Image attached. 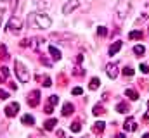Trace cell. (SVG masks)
<instances>
[{
	"instance_id": "obj_1",
	"label": "cell",
	"mask_w": 149,
	"mask_h": 138,
	"mask_svg": "<svg viewBox=\"0 0 149 138\" xmlns=\"http://www.w3.org/2000/svg\"><path fill=\"white\" fill-rule=\"evenodd\" d=\"M130 10H132V3H130V0H118L116 5H114L116 17H118L120 21H123V19L130 14Z\"/></svg>"
},
{
	"instance_id": "obj_2",
	"label": "cell",
	"mask_w": 149,
	"mask_h": 138,
	"mask_svg": "<svg viewBox=\"0 0 149 138\" xmlns=\"http://www.w3.org/2000/svg\"><path fill=\"white\" fill-rule=\"evenodd\" d=\"M14 69H16V76L21 83H28L31 74H30V69L26 68L21 61H14Z\"/></svg>"
},
{
	"instance_id": "obj_3",
	"label": "cell",
	"mask_w": 149,
	"mask_h": 138,
	"mask_svg": "<svg viewBox=\"0 0 149 138\" xmlns=\"http://www.w3.org/2000/svg\"><path fill=\"white\" fill-rule=\"evenodd\" d=\"M33 19H35L37 28H40V30H49V28L52 26V19H50L47 14H43V12H37Z\"/></svg>"
},
{
	"instance_id": "obj_4",
	"label": "cell",
	"mask_w": 149,
	"mask_h": 138,
	"mask_svg": "<svg viewBox=\"0 0 149 138\" xmlns=\"http://www.w3.org/2000/svg\"><path fill=\"white\" fill-rule=\"evenodd\" d=\"M7 30L10 31V33H14V34H17L21 30H23V23H21V19L19 17H10L9 19V23H7Z\"/></svg>"
},
{
	"instance_id": "obj_5",
	"label": "cell",
	"mask_w": 149,
	"mask_h": 138,
	"mask_svg": "<svg viewBox=\"0 0 149 138\" xmlns=\"http://www.w3.org/2000/svg\"><path fill=\"white\" fill-rule=\"evenodd\" d=\"M17 112H19V104L17 102H12L5 107V116H7V117H14Z\"/></svg>"
},
{
	"instance_id": "obj_6",
	"label": "cell",
	"mask_w": 149,
	"mask_h": 138,
	"mask_svg": "<svg viewBox=\"0 0 149 138\" xmlns=\"http://www.w3.org/2000/svg\"><path fill=\"white\" fill-rule=\"evenodd\" d=\"M80 7V2L78 0H71V2H66L64 7H63V14H71L74 9Z\"/></svg>"
},
{
	"instance_id": "obj_7",
	"label": "cell",
	"mask_w": 149,
	"mask_h": 138,
	"mask_svg": "<svg viewBox=\"0 0 149 138\" xmlns=\"http://www.w3.org/2000/svg\"><path fill=\"white\" fill-rule=\"evenodd\" d=\"M106 74H108L111 79H114V78L118 76V66H116V64H108V66H106Z\"/></svg>"
},
{
	"instance_id": "obj_8",
	"label": "cell",
	"mask_w": 149,
	"mask_h": 138,
	"mask_svg": "<svg viewBox=\"0 0 149 138\" xmlns=\"http://www.w3.org/2000/svg\"><path fill=\"white\" fill-rule=\"evenodd\" d=\"M123 128H125L127 131H135V130H137V123H135V119H134V117H128V119L125 121Z\"/></svg>"
},
{
	"instance_id": "obj_9",
	"label": "cell",
	"mask_w": 149,
	"mask_h": 138,
	"mask_svg": "<svg viewBox=\"0 0 149 138\" xmlns=\"http://www.w3.org/2000/svg\"><path fill=\"white\" fill-rule=\"evenodd\" d=\"M38 102H40V92L35 90V92H31V99H28V104L31 107H35V105H38Z\"/></svg>"
},
{
	"instance_id": "obj_10",
	"label": "cell",
	"mask_w": 149,
	"mask_h": 138,
	"mask_svg": "<svg viewBox=\"0 0 149 138\" xmlns=\"http://www.w3.org/2000/svg\"><path fill=\"white\" fill-rule=\"evenodd\" d=\"M121 47H123V41H120V40H118V41H114L111 47H109V55H114V54H118Z\"/></svg>"
},
{
	"instance_id": "obj_11",
	"label": "cell",
	"mask_w": 149,
	"mask_h": 138,
	"mask_svg": "<svg viewBox=\"0 0 149 138\" xmlns=\"http://www.w3.org/2000/svg\"><path fill=\"white\" fill-rule=\"evenodd\" d=\"M49 52L52 54V59H54V61H61L63 55H61V50H59V48H56V47H49Z\"/></svg>"
},
{
	"instance_id": "obj_12",
	"label": "cell",
	"mask_w": 149,
	"mask_h": 138,
	"mask_svg": "<svg viewBox=\"0 0 149 138\" xmlns=\"http://www.w3.org/2000/svg\"><path fill=\"white\" fill-rule=\"evenodd\" d=\"M74 112V105L70 102L64 104V107H63V116H70V114H73Z\"/></svg>"
},
{
	"instance_id": "obj_13",
	"label": "cell",
	"mask_w": 149,
	"mask_h": 138,
	"mask_svg": "<svg viewBox=\"0 0 149 138\" xmlns=\"http://www.w3.org/2000/svg\"><path fill=\"white\" fill-rule=\"evenodd\" d=\"M125 95H127V97H128L130 100H137V99H139V93H137L135 90H132V88H127Z\"/></svg>"
},
{
	"instance_id": "obj_14",
	"label": "cell",
	"mask_w": 149,
	"mask_h": 138,
	"mask_svg": "<svg viewBox=\"0 0 149 138\" xmlns=\"http://www.w3.org/2000/svg\"><path fill=\"white\" fill-rule=\"evenodd\" d=\"M21 123H23V124H28V126H31V124H35V119H33V116L26 114V116H23V117H21Z\"/></svg>"
},
{
	"instance_id": "obj_15",
	"label": "cell",
	"mask_w": 149,
	"mask_h": 138,
	"mask_svg": "<svg viewBox=\"0 0 149 138\" xmlns=\"http://www.w3.org/2000/svg\"><path fill=\"white\" fill-rule=\"evenodd\" d=\"M56 124H57V119H49V121H45V123H43V128L50 131V130H54V126H56Z\"/></svg>"
},
{
	"instance_id": "obj_16",
	"label": "cell",
	"mask_w": 149,
	"mask_h": 138,
	"mask_svg": "<svg viewBox=\"0 0 149 138\" xmlns=\"http://www.w3.org/2000/svg\"><path fill=\"white\" fill-rule=\"evenodd\" d=\"M35 3H37L40 9H49L52 2H50V0H35Z\"/></svg>"
},
{
	"instance_id": "obj_17",
	"label": "cell",
	"mask_w": 149,
	"mask_h": 138,
	"mask_svg": "<svg viewBox=\"0 0 149 138\" xmlns=\"http://www.w3.org/2000/svg\"><path fill=\"white\" fill-rule=\"evenodd\" d=\"M128 38H130V40H141V38H142V31H139V30L130 31V33H128Z\"/></svg>"
},
{
	"instance_id": "obj_18",
	"label": "cell",
	"mask_w": 149,
	"mask_h": 138,
	"mask_svg": "<svg viewBox=\"0 0 149 138\" xmlns=\"http://www.w3.org/2000/svg\"><path fill=\"white\" fill-rule=\"evenodd\" d=\"M99 85H101V79H99V78H92V81H90L88 88H90V90H97V88H99Z\"/></svg>"
},
{
	"instance_id": "obj_19",
	"label": "cell",
	"mask_w": 149,
	"mask_h": 138,
	"mask_svg": "<svg viewBox=\"0 0 149 138\" xmlns=\"http://www.w3.org/2000/svg\"><path fill=\"white\" fill-rule=\"evenodd\" d=\"M116 110H118L120 114H125V112L128 110V107H127V104H125V102H120L118 105H116Z\"/></svg>"
},
{
	"instance_id": "obj_20",
	"label": "cell",
	"mask_w": 149,
	"mask_h": 138,
	"mask_svg": "<svg viewBox=\"0 0 149 138\" xmlns=\"http://www.w3.org/2000/svg\"><path fill=\"white\" fill-rule=\"evenodd\" d=\"M94 131H95V133H102V131H104V123H102V121L95 123V124H94Z\"/></svg>"
},
{
	"instance_id": "obj_21",
	"label": "cell",
	"mask_w": 149,
	"mask_h": 138,
	"mask_svg": "<svg viewBox=\"0 0 149 138\" xmlns=\"http://www.w3.org/2000/svg\"><path fill=\"white\" fill-rule=\"evenodd\" d=\"M134 52H135L137 55H142V54L146 52V48H144V45H135V47H134Z\"/></svg>"
},
{
	"instance_id": "obj_22",
	"label": "cell",
	"mask_w": 149,
	"mask_h": 138,
	"mask_svg": "<svg viewBox=\"0 0 149 138\" xmlns=\"http://www.w3.org/2000/svg\"><path fill=\"white\" fill-rule=\"evenodd\" d=\"M104 112H106V110H104V107H102V105H95V107H94V114H95V116L104 114Z\"/></svg>"
},
{
	"instance_id": "obj_23",
	"label": "cell",
	"mask_w": 149,
	"mask_h": 138,
	"mask_svg": "<svg viewBox=\"0 0 149 138\" xmlns=\"http://www.w3.org/2000/svg\"><path fill=\"white\" fill-rule=\"evenodd\" d=\"M49 104H50V105H57V104H59V97H57V95H50V97H49Z\"/></svg>"
},
{
	"instance_id": "obj_24",
	"label": "cell",
	"mask_w": 149,
	"mask_h": 138,
	"mask_svg": "<svg viewBox=\"0 0 149 138\" xmlns=\"http://www.w3.org/2000/svg\"><path fill=\"white\" fill-rule=\"evenodd\" d=\"M121 72H123L125 76H134V72H135V71H134V69H132V68H127V66H125V68H123V71H121Z\"/></svg>"
},
{
	"instance_id": "obj_25",
	"label": "cell",
	"mask_w": 149,
	"mask_h": 138,
	"mask_svg": "<svg viewBox=\"0 0 149 138\" xmlns=\"http://www.w3.org/2000/svg\"><path fill=\"white\" fill-rule=\"evenodd\" d=\"M71 131H73V133H80V131H81L80 123H73V124H71Z\"/></svg>"
},
{
	"instance_id": "obj_26",
	"label": "cell",
	"mask_w": 149,
	"mask_h": 138,
	"mask_svg": "<svg viewBox=\"0 0 149 138\" xmlns=\"http://www.w3.org/2000/svg\"><path fill=\"white\" fill-rule=\"evenodd\" d=\"M0 57H3V59L9 57V55H7V47H5V45H0Z\"/></svg>"
},
{
	"instance_id": "obj_27",
	"label": "cell",
	"mask_w": 149,
	"mask_h": 138,
	"mask_svg": "<svg viewBox=\"0 0 149 138\" xmlns=\"http://www.w3.org/2000/svg\"><path fill=\"white\" fill-rule=\"evenodd\" d=\"M97 34H101V36H106V34H108V30H106L104 26H99V28H97Z\"/></svg>"
},
{
	"instance_id": "obj_28",
	"label": "cell",
	"mask_w": 149,
	"mask_h": 138,
	"mask_svg": "<svg viewBox=\"0 0 149 138\" xmlns=\"http://www.w3.org/2000/svg\"><path fill=\"white\" fill-rule=\"evenodd\" d=\"M5 99H9V93H7L5 90L0 88V100H5Z\"/></svg>"
},
{
	"instance_id": "obj_29",
	"label": "cell",
	"mask_w": 149,
	"mask_h": 138,
	"mask_svg": "<svg viewBox=\"0 0 149 138\" xmlns=\"http://www.w3.org/2000/svg\"><path fill=\"white\" fill-rule=\"evenodd\" d=\"M71 93H73V95H81V93H83V90H81L80 86H76V88H73V90H71Z\"/></svg>"
},
{
	"instance_id": "obj_30",
	"label": "cell",
	"mask_w": 149,
	"mask_h": 138,
	"mask_svg": "<svg viewBox=\"0 0 149 138\" xmlns=\"http://www.w3.org/2000/svg\"><path fill=\"white\" fill-rule=\"evenodd\" d=\"M42 81H43V83H42L43 86H50V85H52V83H50V78H49V76H45V78H43Z\"/></svg>"
},
{
	"instance_id": "obj_31",
	"label": "cell",
	"mask_w": 149,
	"mask_h": 138,
	"mask_svg": "<svg viewBox=\"0 0 149 138\" xmlns=\"http://www.w3.org/2000/svg\"><path fill=\"white\" fill-rule=\"evenodd\" d=\"M139 69H141L144 74H148V72H149V66H148V64H141V68H139Z\"/></svg>"
},
{
	"instance_id": "obj_32",
	"label": "cell",
	"mask_w": 149,
	"mask_h": 138,
	"mask_svg": "<svg viewBox=\"0 0 149 138\" xmlns=\"http://www.w3.org/2000/svg\"><path fill=\"white\" fill-rule=\"evenodd\" d=\"M83 72H85V71H83V69H81V68H76V69H74V71H73V74H74V76H81Z\"/></svg>"
},
{
	"instance_id": "obj_33",
	"label": "cell",
	"mask_w": 149,
	"mask_h": 138,
	"mask_svg": "<svg viewBox=\"0 0 149 138\" xmlns=\"http://www.w3.org/2000/svg\"><path fill=\"white\" fill-rule=\"evenodd\" d=\"M0 72H2V76H3V78H7V76H9V71H7L5 66H3V68H0Z\"/></svg>"
},
{
	"instance_id": "obj_34",
	"label": "cell",
	"mask_w": 149,
	"mask_h": 138,
	"mask_svg": "<svg viewBox=\"0 0 149 138\" xmlns=\"http://www.w3.org/2000/svg\"><path fill=\"white\" fill-rule=\"evenodd\" d=\"M52 107H54V105H50V104H49V105L45 107V112H47V114H52Z\"/></svg>"
},
{
	"instance_id": "obj_35",
	"label": "cell",
	"mask_w": 149,
	"mask_h": 138,
	"mask_svg": "<svg viewBox=\"0 0 149 138\" xmlns=\"http://www.w3.org/2000/svg\"><path fill=\"white\" fill-rule=\"evenodd\" d=\"M57 137H59V138H63V137H64V135H63V131H61V130H59V131H57Z\"/></svg>"
},
{
	"instance_id": "obj_36",
	"label": "cell",
	"mask_w": 149,
	"mask_h": 138,
	"mask_svg": "<svg viewBox=\"0 0 149 138\" xmlns=\"http://www.w3.org/2000/svg\"><path fill=\"white\" fill-rule=\"evenodd\" d=\"M116 138H125V135H123V133H120V135H116Z\"/></svg>"
},
{
	"instance_id": "obj_37",
	"label": "cell",
	"mask_w": 149,
	"mask_h": 138,
	"mask_svg": "<svg viewBox=\"0 0 149 138\" xmlns=\"http://www.w3.org/2000/svg\"><path fill=\"white\" fill-rule=\"evenodd\" d=\"M2 78H3V76H0V83H2Z\"/></svg>"
},
{
	"instance_id": "obj_38",
	"label": "cell",
	"mask_w": 149,
	"mask_h": 138,
	"mask_svg": "<svg viewBox=\"0 0 149 138\" xmlns=\"http://www.w3.org/2000/svg\"><path fill=\"white\" fill-rule=\"evenodd\" d=\"M2 2H9V0H2Z\"/></svg>"
}]
</instances>
